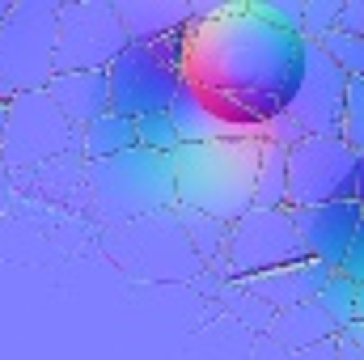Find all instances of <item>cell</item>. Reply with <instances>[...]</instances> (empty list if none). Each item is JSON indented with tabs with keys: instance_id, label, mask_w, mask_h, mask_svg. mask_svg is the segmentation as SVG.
<instances>
[{
	"instance_id": "32",
	"label": "cell",
	"mask_w": 364,
	"mask_h": 360,
	"mask_svg": "<svg viewBox=\"0 0 364 360\" xmlns=\"http://www.w3.org/2000/svg\"><path fill=\"white\" fill-rule=\"evenodd\" d=\"M335 360H364V352L348 339V335H335Z\"/></svg>"
},
{
	"instance_id": "11",
	"label": "cell",
	"mask_w": 364,
	"mask_h": 360,
	"mask_svg": "<svg viewBox=\"0 0 364 360\" xmlns=\"http://www.w3.org/2000/svg\"><path fill=\"white\" fill-rule=\"evenodd\" d=\"M343 90H348V77L335 68V60L318 43H305V73H301V85L292 93L288 110H284L288 123L301 136H339Z\"/></svg>"
},
{
	"instance_id": "37",
	"label": "cell",
	"mask_w": 364,
	"mask_h": 360,
	"mask_svg": "<svg viewBox=\"0 0 364 360\" xmlns=\"http://www.w3.org/2000/svg\"><path fill=\"white\" fill-rule=\"evenodd\" d=\"M13 97H17V93H13V90H9V85H4V81H0V106H9Z\"/></svg>"
},
{
	"instance_id": "39",
	"label": "cell",
	"mask_w": 364,
	"mask_h": 360,
	"mask_svg": "<svg viewBox=\"0 0 364 360\" xmlns=\"http://www.w3.org/2000/svg\"><path fill=\"white\" fill-rule=\"evenodd\" d=\"M0 136H4V106H0Z\"/></svg>"
},
{
	"instance_id": "33",
	"label": "cell",
	"mask_w": 364,
	"mask_h": 360,
	"mask_svg": "<svg viewBox=\"0 0 364 360\" xmlns=\"http://www.w3.org/2000/svg\"><path fill=\"white\" fill-rule=\"evenodd\" d=\"M352 203L364 212V157H356V174H352Z\"/></svg>"
},
{
	"instance_id": "15",
	"label": "cell",
	"mask_w": 364,
	"mask_h": 360,
	"mask_svg": "<svg viewBox=\"0 0 364 360\" xmlns=\"http://www.w3.org/2000/svg\"><path fill=\"white\" fill-rule=\"evenodd\" d=\"M43 93L55 102V110H60L77 132H81L85 123H93L97 115L110 110V81H106V68H102V73H55Z\"/></svg>"
},
{
	"instance_id": "25",
	"label": "cell",
	"mask_w": 364,
	"mask_h": 360,
	"mask_svg": "<svg viewBox=\"0 0 364 360\" xmlns=\"http://www.w3.org/2000/svg\"><path fill=\"white\" fill-rule=\"evenodd\" d=\"M339 13H343V0H301V38L322 43L326 34L339 30Z\"/></svg>"
},
{
	"instance_id": "24",
	"label": "cell",
	"mask_w": 364,
	"mask_h": 360,
	"mask_svg": "<svg viewBox=\"0 0 364 360\" xmlns=\"http://www.w3.org/2000/svg\"><path fill=\"white\" fill-rule=\"evenodd\" d=\"M339 140L364 153V81L360 77H348V90H343V119H339Z\"/></svg>"
},
{
	"instance_id": "2",
	"label": "cell",
	"mask_w": 364,
	"mask_h": 360,
	"mask_svg": "<svg viewBox=\"0 0 364 360\" xmlns=\"http://www.w3.org/2000/svg\"><path fill=\"white\" fill-rule=\"evenodd\" d=\"M263 140H216V144H182L174 153V191L178 208L203 212L220 225H233L255 208V170Z\"/></svg>"
},
{
	"instance_id": "20",
	"label": "cell",
	"mask_w": 364,
	"mask_h": 360,
	"mask_svg": "<svg viewBox=\"0 0 364 360\" xmlns=\"http://www.w3.org/2000/svg\"><path fill=\"white\" fill-rule=\"evenodd\" d=\"M255 208H288V149L263 140L255 170Z\"/></svg>"
},
{
	"instance_id": "3",
	"label": "cell",
	"mask_w": 364,
	"mask_h": 360,
	"mask_svg": "<svg viewBox=\"0 0 364 360\" xmlns=\"http://www.w3.org/2000/svg\"><path fill=\"white\" fill-rule=\"evenodd\" d=\"M174 208V157L132 149L106 162H85V212L102 229H119Z\"/></svg>"
},
{
	"instance_id": "21",
	"label": "cell",
	"mask_w": 364,
	"mask_h": 360,
	"mask_svg": "<svg viewBox=\"0 0 364 360\" xmlns=\"http://www.w3.org/2000/svg\"><path fill=\"white\" fill-rule=\"evenodd\" d=\"M174 212H178V225L186 233V246L195 250V259L203 268L220 263L225 259V242H229V225H220V221H212L203 212H186V208H174Z\"/></svg>"
},
{
	"instance_id": "26",
	"label": "cell",
	"mask_w": 364,
	"mask_h": 360,
	"mask_svg": "<svg viewBox=\"0 0 364 360\" xmlns=\"http://www.w3.org/2000/svg\"><path fill=\"white\" fill-rule=\"evenodd\" d=\"M136 149L174 157L182 144H178V132H174L170 115H144V119H136Z\"/></svg>"
},
{
	"instance_id": "7",
	"label": "cell",
	"mask_w": 364,
	"mask_h": 360,
	"mask_svg": "<svg viewBox=\"0 0 364 360\" xmlns=\"http://www.w3.org/2000/svg\"><path fill=\"white\" fill-rule=\"evenodd\" d=\"M81 132L55 110V102L43 90L17 93L4 106V136H0V166L9 174H26L43 162H55L64 153H77Z\"/></svg>"
},
{
	"instance_id": "16",
	"label": "cell",
	"mask_w": 364,
	"mask_h": 360,
	"mask_svg": "<svg viewBox=\"0 0 364 360\" xmlns=\"http://www.w3.org/2000/svg\"><path fill=\"white\" fill-rule=\"evenodd\" d=\"M127 43H157L191 26V0H110Z\"/></svg>"
},
{
	"instance_id": "30",
	"label": "cell",
	"mask_w": 364,
	"mask_h": 360,
	"mask_svg": "<svg viewBox=\"0 0 364 360\" xmlns=\"http://www.w3.org/2000/svg\"><path fill=\"white\" fill-rule=\"evenodd\" d=\"M339 30H343V34H356V38H364V0H343Z\"/></svg>"
},
{
	"instance_id": "28",
	"label": "cell",
	"mask_w": 364,
	"mask_h": 360,
	"mask_svg": "<svg viewBox=\"0 0 364 360\" xmlns=\"http://www.w3.org/2000/svg\"><path fill=\"white\" fill-rule=\"evenodd\" d=\"M259 4V13L275 21L279 30H292V34H301V0H255Z\"/></svg>"
},
{
	"instance_id": "19",
	"label": "cell",
	"mask_w": 364,
	"mask_h": 360,
	"mask_svg": "<svg viewBox=\"0 0 364 360\" xmlns=\"http://www.w3.org/2000/svg\"><path fill=\"white\" fill-rule=\"evenodd\" d=\"M132 149H136V119H123L114 110L85 123L81 140H77L81 162H106V157H119V153H132Z\"/></svg>"
},
{
	"instance_id": "18",
	"label": "cell",
	"mask_w": 364,
	"mask_h": 360,
	"mask_svg": "<svg viewBox=\"0 0 364 360\" xmlns=\"http://www.w3.org/2000/svg\"><path fill=\"white\" fill-rule=\"evenodd\" d=\"M335 335H339V331H335L331 318L318 309V301L275 314V322L267 327V339H275V348H284V352H305V348H314V344H322V339H335Z\"/></svg>"
},
{
	"instance_id": "9",
	"label": "cell",
	"mask_w": 364,
	"mask_h": 360,
	"mask_svg": "<svg viewBox=\"0 0 364 360\" xmlns=\"http://www.w3.org/2000/svg\"><path fill=\"white\" fill-rule=\"evenodd\" d=\"M301 238H296V221L292 208H250L246 216H237L229 225V242H225V268L229 284L246 280V275H263V271L301 263Z\"/></svg>"
},
{
	"instance_id": "12",
	"label": "cell",
	"mask_w": 364,
	"mask_h": 360,
	"mask_svg": "<svg viewBox=\"0 0 364 360\" xmlns=\"http://www.w3.org/2000/svg\"><path fill=\"white\" fill-rule=\"evenodd\" d=\"M292 221H296V238H301L305 259L339 271L352 238H356V225L364 221V212L352 199H335V203L301 208V212H292Z\"/></svg>"
},
{
	"instance_id": "23",
	"label": "cell",
	"mask_w": 364,
	"mask_h": 360,
	"mask_svg": "<svg viewBox=\"0 0 364 360\" xmlns=\"http://www.w3.org/2000/svg\"><path fill=\"white\" fill-rule=\"evenodd\" d=\"M318 309L331 318L335 331H348L356 322V284L343 275V271H331V280L322 284L318 292Z\"/></svg>"
},
{
	"instance_id": "4",
	"label": "cell",
	"mask_w": 364,
	"mask_h": 360,
	"mask_svg": "<svg viewBox=\"0 0 364 360\" xmlns=\"http://www.w3.org/2000/svg\"><path fill=\"white\" fill-rule=\"evenodd\" d=\"M110 110L123 119L144 115H170L182 90V30L157 38V43H127L110 68Z\"/></svg>"
},
{
	"instance_id": "1",
	"label": "cell",
	"mask_w": 364,
	"mask_h": 360,
	"mask_svg": "<svg viewBox=\"0 0 364 360\" xmlns=\"http://www.w3.org/2000/svg\"><path fill=\"white\" fill-rule=\"evenodd\" d=\"M305 73V38L279 30L255 0H225L216 17L182 30V81L225 123L263 132L292 102Z\"/></svg>"
},
{
	"instance_id": "22",
	"label": "cell",
	"mask_w": 364,
	"mask_h": 360,
	"mask_svg": "<svg viewBox=\"0 0 364 360\" xmlns=\"http://www.w3.org/2000/svg\"><path fill=\"white\" fill-rule=\"evenodd\" d=\"M216 301H220V305H225V309L242 322V327H250L255 335H267V327L275 322V309H272V305H263V301H259L255 292H246L237 280H233V284H220Z\"/></svg>"
},
{
	"instance_id": "31",
	"label": "cell",
	"mask_w": 364,
	"mask_h": 360,
	"mask_svg": "<svg viewBox=\"0 0 364 360\" xmlns=\"http://www.w3.org/2000/svg\"><path fill=\"white\" fill-rule=\"evenodd\" d=\"M292 360H335V339H322L305 352H292Z\"/></svg>"
},
{
	"instance_id": "36",
	"label": "cell",
	"mask_w": 364,
	"mask_h": 360,
	"mask_svg": "<svg viewBox=\"0 0 364 360\" xmlns=\"http://www.w3.org/2000/svg\"><path fill=\"white\" fill-rule=\"evenodd\" d=\"M356 322H364V284H356Z\"/></svg>"
},
{
	"instance_id": "5",
	"label": "cell",
	"mask_w": 364,
	"mask_h": 360,
	"mask_svg": "<svg viewBox=\"0 0 364 360\" xmlns=\"http://www.w3.org/2000/svg\"><path fill=\"white\" fill-rule=\"evenodd\" d=\"M102 246L132 280H149V284L199 280V271H203V263L195 259V250L186 246L178 212H157V216L106 229Z\"/></svg>"
},
{
	"instance_id": "35",
	"label": "cell",
	"mask_w": 364,
	"mask_h": 360,
	"mask_svg": "<svg viewBox=\"0 0 364 360\" xmlns=\"http://www.w3.org/2000/svg\"><path fill=\"white\" fill-rule=\"evenodd\" d=\"M339 335H348V339L364 352V322H352V327H348V331H339Z\"/></svg>"
},
{
	"instance_id": "8",
	"label": "cell",
	"mask_w": 364,
	"mask_h": 360,
	"mask_svg": "<svg viewBox=\"0 0 364 360\" xmlns=\"http://www.w3.org/2000/svg\"><path fill=\"white\" fill-rule=\"evenodd\" d=\"M127 47L110 0H68L55 9V73H102Z\"/></svg>"
},
{
	"instance_id": "10",
	"label": "cell",
	"mask_w": 364,
	"mask_h": 360,
	"mask_svg": "<svg viewBox=\"0 0 364 360\" xmlns=\"http://www.w3.org/2000/svg\"><path fill=\"white\" fill-rule=\"evenodd\" d=\"M356 157L339 136H305L288 149V208H318L335 199H352Z\"/></svg>"
},
{
	"instance_id": "29",
	"label": "cell",
	"mask_w": 364,
	"mask_h": 360,
	"mask_svg": "<svg viewBox=\"0 0 364 360\" xmlns=\"http://www.w3.org/2000/svg\"><path fill=\"white\" fill-rule=\"evenodd\" d=\"M339 271H343L352 284H364V221L356 225V238H352V246H348V255H343Z\"/></svg>"
},
{
	"instance_id": "38",
	"label": "cell",
	"mask_w": 364,
	"mask_h": 360,
	"mask_svg": "<svg viewBox=\"0 0 364 360\" xmlns=\"http://www.w3.org/2000/svg\"><path fill=\"white\" fill-rule=\"evenodd\" d=\"M9 13H13V0H0V21H4Z\"/></svg>"
},
{
	"instance_id": "13",
	"label": "cell",
	"mask_w": 364,
	"mask_h": 360,
	"mask_svg": "<svg viewBox=\"0 0 364 360\" xmlns=\"http://www.w3.org/2000/svg\"><path fill=\"white\" fill-rule=\"evenodd\" d=\"M326 280H331V268H322V263H314V259H301V263L263 271V275H246V280H237V284H242L246 292H255L263 305H272L275 314H284V309H296V305L318 301V292H322Z\"/></svg>"
},
{
	"instance_id": "40",
	"label": "cell",
	"mask_w": 364,
	"mask_h": 360,
	"mask_svg": "<svg viewBox=\"0 0 364 360\" xmlns=\"http://www.w3.org/2000/svg\"><path fill=\"white\" fill-rule=\"evenodd\" d=\"M360 157H364V153H360Z\"/></svg>"
},
{
	"instance_id": "34",
	"label": "cell",
	"mask_w": 364,
	"mask_h": 360,
	"mask_svg": "<svg viewBox=\"0 0 364 360\" xmlns=\"http://www.w3.org/2000/svg\"><path fill=\"white\" fill-rule=\"evenodd\" d=\"M9 203H13V174L0 166V216L9 212Z\"/></svg>"
},
{
	"instance_id": "6",
	"label": "cell",
	"mask_w": 364,
	"mask_h": 360,
	"mask_svg": "<svg viewBox=\"0 0 364 360\" xmlns=\"http://www.w3.org/2000/svg\"><path fill=\"white\" fill-rule=\"evenodd\" d=\"M55 0H13L0 21V81L13 93L47 90L55 77Z\"/></svg>"
},
{
	"instance_id": "17",
	"label": "cell",
	"mask_w": 364,
	"mask_h": 360,
	"mask_svg": "<svg viewBox=\"0 0 364 360\" xmlns=\"http://www.w3.org/2000/svg\"><path fill=\"white\" fill-rule=\"evenodd\" d=\"M170 123L178 132V144H216V140H250L255 136V132H242V127L225 123L186 81H182L174 106H170Z\"/></svg>"
},
{
	"instance_id": "14",
	"label": "cell",
	"mask_w": 364,
	"mask_h": 360,
	"mask_svg": "<svg viewBox=\"0 0 364 360\" xmlns=\"http://www.w3.org/2000/svg\"><path fill=\"white\" fill-rule=\"evenodd\" d=\"M13 191H26L43 203L85 212V162H81V153H64L55 162H43L26 174H13Z\"/></svg>"
},
{
	"instance_id": "27",
	"label": "cell",
	"mask_w": 364,
	"mask_h": 360,
	"mask_svg": "<svg viewBox=\"0 0 364 360\" xmlns=\"http://www.w3.org/2000/svg\"><path fill=\"white\" fill-rule=\"evenodd\" d=\"M318 47L335 60V68H339L343 77H360V81H364V38L335 30V34H326Z\"/></svg>"
}]
</instances>
